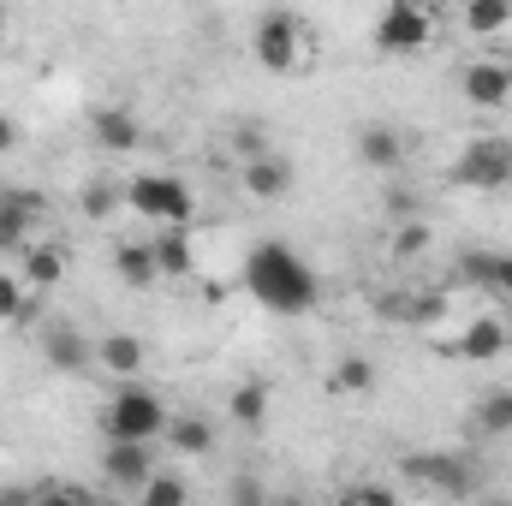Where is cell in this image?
Instances as JSON below:
<instances>
[{"mask_svg":"<svg viewBox=\"0 0 512 506\" xmlns=\"http://www.w3.org/2000/svg\"><path fill=\"white\" fill-rule=\"evenodd\" d=\"M12 149H18V126L0 114V155H12Z\"/></svg>","mask_w":512,"mask_h":506,"instance_id":"cell-34","label":"cell"},{"mask_svg":"<svg viewBox=\"0 0 512 506\" xmlns=\"http://www.w3.org/2000/svg\"><path fill=\"white\" fill-rule=\"evenodd\" d=\"M512 24V0H465V30L471 36H501Z\"/></svg>","mask_w":512,"mask_h":506,"instance_id":"cell-24","label":"cell"},{"mask_svg":"<svg viewBox=\"0 0 512 506\" xmlns=\"http://www.w3.org/2000/svg\"><path fill=\"white\" fill-rule=\"evenodd\" d=\"M96 364H108L114 376H137V370H143V340H137V334H108V340L96 346Z\"/></svg>","mask_w":512,"mask_h":506,"instance_id":"cell-22","label":"cell"},{"mask_svg":"<svg viewBox=\"0 0 512 506\" xmlns=\"http://www.w3.org/2000/svg\"><path fill=\"white\" fill-rule=\"evenodd\" d=\"M429 251V227L411 215V221H399V233H393V256H423Z\"/></svg>","mask_w":512,"mask_h":506,"instance_id":"cell-29","label":"cell"},{"mask_svg":"<svg viewBox=\"0 0 512 506\" xmlns=\"http://www.w3.org/2000/svg\"><path fill=\"white\" fill-rule=\"evenodd\" d=\"M429 36H435V18L417 0H387L382 18H376V48L382 54H417V48H429Z\"/></svg>","mask_w":512,"mask_h":506,"instance_id":"cell-6","label":"cell"},{"mask_svg":"<svg viewBox=\"0 0 512 506\" xmlns=\"http://www.w3.org/2000/svg\"><path fill=\"white\" fill-rule=\"evenodd\" d=\"M245 292H251L256 304L280 310V316H298V310H310L322 298L316 268L292 251V245H280V239L251 245V256H245Z\"/></svg>","mask_w":512,"mask_h":506,"instance_id":"cell-1","label":"cell"},{"mask_svg":"<svg viewBox=\"0 0 512 506\" xmlns=\"http://www.w3.org/2000/svg\"><path fill=\"white\" fill-rule=\"evenodd\" d=\"M114 274H120L126 286H137V292H143V286H155V274H161V268H155V245L120 239V245H114Z\"/></svg>","mask_w":512,"mask_h":506,"instance_id":"cell-18","label":"cell"},{"mask_svg":"<svg viewBox=\"0 0 512 506\" xmlns=\"http://www.w3.org/2000/svg\"><path fill=\"white\" fill-rule=\"evenodd\" d=\"M346 501H376V506H393V489H382V483H352V489H346Z\"/></svg>","mask_w":512,"mask_h":506,"instance_id":"cell-31","label":"cell"},{"mask_svg":"<svg viewBox=\"0 0 512 506\" xmlns=\"http://www.w3.org/2000/svg\"><path fill=\"white\" fill-rule=\"evenodd\" d=\"M227 417H233L239 429H256V423L268 417V387H262V381H239L233 399H227Z\"/></svg>","mask_w":512,"mask_h":506,"instance_id":"cell-23","label":"cell"},{"mask_svg":"<svg viewBox=\"0 0 512 506\" xmlns=\"http://www.w3.org/2000/svg\"><path fill=\"white\" fill-rule=\"evenodd\" d=\"M96 143L114 149V155H126V149L143 143V131H137V120H131L126 108H102V114H96Z\"/></svg>","mask_w":512,"mask_h":506,"instance_id":"cell-21","label":"cell"},{"mask_svg":"<svg viewBox=\"0 0 512 506\" xmlns=\"http://www.w3.org/2000/svg\"><path fill=\"white\" fill-rule=\"evenodd\" d=\"M167 447H179V453H191V459H203V453H215V429L203 423V417H167Z\"/></svg>","mask_w":512,"mask_h":506,"instance_id":"cell-20","label":"cell"},{"mask_svg":"<svg viewBox=\"0 0 512 506\" xmlns=\"http://www.w3.org/2000/svg\"><path fill=\"white\" fill-rule=\"evenodd\" d=\"M376 387V364L370 358H340L334 364V393H370Z\"/></svg>","mask_w":512,"mask_h":506,"instance_id":"cell-27","label":"cell"},{"mask_svg":"<svg viewBox=\"0 0 512 506\" xmlns=\"http://www.w3.org/2000/svg\"><path fill=\"white\" fill-rule=\"evenodd\" d=\"M126 209H137L155 227H191V185L179 173H137L126 185Z\"/></svg>","mask_w":512,"mask_h":506,"instance_id":"cell-3","label":"cell"},{"mask_svg":"<svg viewBox=\"0 0 512 506\" xmlns=\"http://www.w3.org/2000/svg\"><path fill=\"white\" fill-rule=\"evenodd\" d=\"M155 268L167 274V280H185V274H197V262H191V239H185V227H161L155 239Z\"/></svg>","mask_w":512,"mask_h":506,"instance_id":"cell-17","label":"cell"},{"mask_svg":"<svg viewBox=\"0 0 512 506\" xmlns=\"http://www.w3.org/2000/svg\"><path fill=\"white\" fill-rule=\"evenodd\" d=\"M453 179L465 191H507L512 185V137H495V131L471 137L459 149V161H453Z\"/></svg>","mask_w":512,"mask_h":506,"instance_id":"cell-4","label":"cell"},{"mask_svg":"<svg viewBox=\"0 0 512 506\" xmlns=\"http://www.w3.org/2000/svg\"><path fill=\"white\" fill-rule=\"evenodd\" d=\"M471 423H477L483 435H512V387H489V393H477Z\"/></svg>","mask_w":512,"mask_h":506,"instance_id":"cell-19","label":"cell"},{"mask_svg":"<svg viewBox=\"0 0 512 506\" xmlns=\"http://www.w3.org/2000/svg\"><path fill=\"white\" fill-rule=\"evenodd\" d=\"M507 322H512V298H507Z\"/></svg>","mask_w":512,"mask_h":506,"instance_id":"cell-36","label":"cell"},{"mask_svg":"<svg viewBox=\"0 0 512 506\" xmlns=\"http://www.w3.org/2000/svg\"><path fill=\"white\" fill-rule=\"evenodd\" d=\"M459 268H465V280H471V286L495 292L501 304L512 298V251H471Z\"/></svg>","mask_w":512,"mask_h":506,"instance_id":"cell-15","label":"cell"},{"mask_svg":"<svg viewBox=\"0 0 512 506\" xmlns=\"http://www.w3.org/2000/svg\"><path fill=\"white\" fill-rule=\"evenodd\" d=\"M358 155H364V167H376V173H399L405 167V137L399 126H364L358 131Z\"/></svg>","mask_w":512,"mask_h":506,"instance_id":"cell-14","label":"cell"},{"mask_svg":"<svg viewBox=\"0 0 512 506\" xmlns=\"http://www.w3.org/2000/svg\"><path fill=\"white\" fill-rule=\"evenodd\" d=\"M251 54L256 66H268V72H292L298 66V54H304V24L292 18V12H262L256 18V36H251Z\"/></svg>","mask_w":512,"mask_h":506,"instance_id":"cell-7","label":"cell"},{"mask_svg":"<svg viewBox=\"0 0 512 506\" xmlns=\"http://www.w3.org/2000/svg\"><path fill=\"white\" fill-rule=\"evenodd\" d=\"M167 417H173V411L161 405V393L126 387V393H114V399L102 405V435H108V441H161Z\"/></svg>","mask_w":512,"mask_h":506,"instance_id":"cell-2","label":"cell"},{"mask_svg":"<svg viewBox=\"0 0 512 506\" xmlns=\"http://www.w3.org/2000/svg\"><path fill=\"white\" fill-rule=\"evenodd\" d=\"M233 149H239L245 161H251V155H262V149H268V131H262V120H239V126H233Z\"/></svg>","mask_w":512,"mask_h":506,"instance_id":"cell-30","label":"cell"},{"mask_svg":"<svg viewBox=\"0 0 512 506\" xmlns=\"http://www.w3.org/2000/svg\"><path fill=\"white\" fill-rule=\"evenodd\" d=\"M239 179H245V191H251V197H262V203H268V197H286V191H292V167H286L280 155H268V149L245 161V173H239Z\"/></svg>","mask_w":512,"mask_h":506,"instance_id":"cell-16","label":"cell"},{"mask_svg":"<svg viewBox=\"0 0 512 506\" xmlns=\"http://www.w3.org/2000/svg\"><path fill=\"white\" fill-rule=\"evenodd\" d=\"M102 471H108L114 489H143L149 471H155V441H108Z\"/></svg>","mask_w":512,"mask_h":506,"instance_id":"cell-8","label":"cell"},{"mask_svg":"<svg viewBox=\"0 0 512 506\" xmlns=\"http://www.w3.org/2000/svg\"><path fill=\"white\" fill-rule=\"evenodd\" d=\"M0 30H6V6H0Z\"/></svg>","mask_w":512,"mask_h":506,"instance_id":"cell-35","label":"cell"},{"mask_svg":"<svg viewBox=\"0 0 512 506\" xmlns=\"http://www.w3.org/2000/svg\"><path fill=\"white\" fill-rule=\"evenodd\" d=\"M507 96H512V72L501 60L465 66V102H477V108H507Z\"/></svg>","mask_w":512,"mask_h":506,"instance_id":"cell-12","label":"cell"},{"mask_svg":"<svg viewBox=\"0 0 512 506\" xmlns=\"http://www.w3.org/2000/svg\"><path fill=\"white\" fill-rule=\"evenodd\" d=\"M42 358H48L60 376H84V370L96 364V346H90L72 322H54V328L42 334Z\"/></svg>","mask_w":512,"mask_h":506,"instance_id":"cell-10","label":"cell"},{"mask_svg":"<svg viewBox=\"0 0 512 506\" xmlns=\"http://www.w3.org/2000/svg\"><path fill=\"white\" fill-rule=\"evenodd\" d=\"M453 352L471 358V364H495V358L507 352V316H471V328L459 334Z\"/></svg>","mask_w":512,"mask_h":506,"instance_id":"cell-11","label":"cell"},{"mask_svg":"<svg viewBox=\"0 0 512 506\" xmlns=\"http://www.w3.org/2000/svg\"><path fill=\"white\" fill-rule=\"evenodd\" d=\"M66 262H72V256L60 251V245H24L18 274H24V286H30V292H54V286L66 280Z\"/></svg>","mask_w":512,"mask_h":506,"instance_id":"cell-13","label":"cell"},{"mask_svg":"<svg viewBox=\"0 0 512 506\" xmlns=\"http://www.w3.org/2000/svg\"><path fill=\"white\" fill-rule=\"evenodd\" d=\"M137 495H143L149 506H179L191 489H185V477H173V471H149V483H143Z\"/></svg>","mask_w":512,"mask_h":506,"instance_id":"cell-28","label":"cell"},{"mask_svg":"<svg viewBox=\"0 0 512 506\" xmlns=\"http://www.w3.org/2000/svg\"><path fill=\"white\" fill-rule=\"evenodd\" d=\"M42 191H0V251H24L30 227L42 221Z\"/></svg>","mask_w":512,"mask_h":506,"instance_id":"cell-9","label":"cell"},{"mask_svg":"<svg viewBox=\"0 0 512 506\" xmlns=\"http://www.w3.org/2000/svg\"><path fill=\"white\" fill-rule=\"evenodd\" d=\"M405 477L423 483V489H435V495H447V501H465V495L483 489L471 453H411V459H405Z\"/></svg>","mask_w":512,"mask_h":506,"instance_id":"cell-5","label":"cell"},{"mask_svg":"<svg viewBox=\"0 0 512 506\" xmlns=\"http://www.w3.org/2000/svg\"><path fill=\"white\" fill-rule=\"evenodd\" d=\"M387 209H393V215H405V221H411V215H417V197H411V191H399V185H393V191H387Z\"/></svg>","mask_w":512,"mask_h":506,"instance_id":"cell-33","label":"cell"},{"mask_svg":"<svg viewBox=\"0 0 512 506\" xmlns=\"http://www.w3.org/2000/svg\"><path fill=\"white\" fill-rule=\"evenodd\" d=\"M227 495H233V501H239V506H256V501H262V495H268V489H262L256 477H239V483H233Z\"/></svg>","mask_w":512,"mask_h":506,"instance_id":"cell-32","label":"cell"},{"mask_svg":"<svg viewBox=\"0 0 512 506\" xmlns=\"http://www.w3.org/2000/svg\"><path fill=\"white\" fill-rule=\"evenodd\" d=\"M126 203V185H114V173H96L84 185V215L90 221H114V209Z\"/></svg>","mask_w":512,"mask_h":506,"instance_id":"cell-25","label":"cell"},{"mask_svg":"<svg viewBox=\"0 0 512 506\" xmlns=\"http://www.w3.org/2000/svg\"><path fill=\"white\" fill-rule=\"evenodd\" d=\"M36 316V304L24 298V274H0V322L12 328V322H30Z\"/></svg>","mask_w":512,"mask_h":506,"instance_id":"cell-26","label":"cell"}]
</instances>
